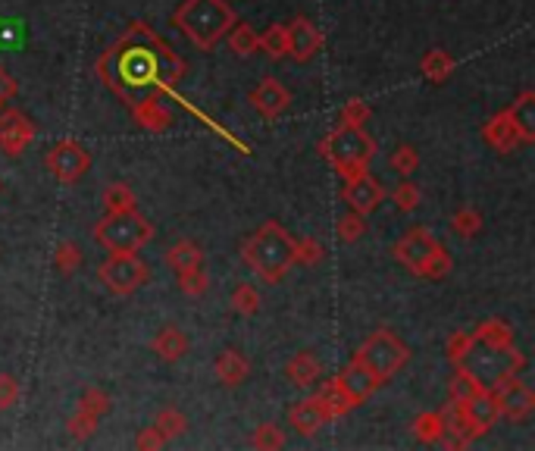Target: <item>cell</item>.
Returning <instances> with one entry per match:
<instances>
[{
  "instance_id": "obj_40",
  "label": "cell",
  "mask_w": 535,
  "mask_h": 451,
  "mask_svg": "<svg viewBox=\"0 0 535 451\" xmlns=\"http://www.w3.org/2000/svg\"><path fill=\"white\" fill-rule=\"evenodd\" d=\"M154 427L160 429L167 439H176V436H182L185 429H188V417H185L182 410H176V408H163V410H157Z\"/></svg>"
},
{
  "instance_id": "obj_34",
  "label": "cell",
  "mask_w": 535,
  "mask_h": 451,
  "mask_svg": "<svg viewBox=\"0 0 535 451\" xmlns=\"http://www.w3.org/2000/svg\"><path fill=\"white\" fill-rule=\"evenodd\" d=\"M388 167H392L401 179H411L416 169H420V150L413 145H398L388 154Z\"/></svg>"
},
{
  "instance_id": "obj_27",
  "label": "cell",
  "mask_w": 535,
  "mask_h": 451,
  "mask_svg": "<svg viewBox=\"0 0 535 451\" xmlns=\"http://www.w3.org/2000/svg\"><path fill=\"white\" fill-rule=\"evenodd\" d=\"M316 401H320V408L326 410L329 420H339V417H348L354 410L351 398L341 392V385L335 383V379H329V383H322V389L316 392Z\"/></svg>"
},
{
  "instance_id": "obj_33",
  "label": "cell",
  "mask_w": 535,
  "mask_h": 451,
  "mask_svg": "<svg viewBox=\"0 0 535 451\" xmlns=\"http://www.w3.org/2000/svg\"><path fill=\"white\" fill-rule=\"evenodd\" d=\"M226 41H229V50H232L235 57H250L257 50V32L250 23H235L232 29L226 32Z\"/></svg>"
},
{
  "instance_id": "obj_7",
  "label": "cell",
  "mask_w": 535,
  "mask_h": 451,
  "mask_svg": "<svg viewBox=\"0 0 535 451\" xmlns=\"http://www.w3.org/2000/svg\"><path fill=\"white\" fill-rule=\"evenodd\" d=\"M354 357L369 370V374L379 379V385H382V383L394 379L401 370L407 367V361H411V348L401 342L398 332H392V329H385V326H382V329L369 332L367 342L357 348Z\"/></svg>"
},
{
  "instance_id": "obj_14",
  "label": "cell",
  "mask_w": 535,
  "mask_h": 451,
  "mask_svg": "<svg viewBox=\"0 0 535 451\" xmlns=\"http://www.w3.org/2000/svg\"><path fill=\"white\" fill-rule=\"evenodd\" d=\"M250 107L263 116V120H279L288 107H292V91L279 82L276 76H263L260 85L250 91Z\"/></svg>"
},
{
  "instance_id": "obj_26",
  "label": "cell",
  "mask_w": 535,
  "mask_h": 451,
  "mask_svg": "<svg viewBox=\"0 0 535 451\" xmlns=\"http://www.w3.org/2000/svg\"><path fill=\"white\" fill-rule=\"evenodd\" d=\"M167 264L173 266L176 273L197 270V266H204L201 245H197V241H191V239H178L176 245L167 248Z\"/></svg>"
},
{
  "instance_id": "obj_20",
  "label": "cell",
  "mask_w": 535,
  "mask_h": 451,
  "mask_svg": "<svg viewBox=\"0 0 535 451\" xmlns=\"http://www.w3.org/2000/svg\"><path fill=\"white\" fill-rule=\"evenodd\" d=\"M288 420H292V429H297L301 436H313L322 429V423H329V417H326V410L320 408L316 395H310L288 408Z\"/></svg>"
},
{
  "instance_id": "obj_39",
  "label": "cell",
  "mask_w": 535,
  "mask_h": 451,
  "mask_svg": "<svg viewBox=\"0 0 535 451\" xmlns=\"http://www.w3.org/2000/svg\"><path fill=\"white\" fill-rule=\"evenodd\" d=\"M54 266L63 276H72V273L82 266V248L76 241H59L54 248Z\"/></svg>"
},
{
  "instance_id": "obj_47",
  "label": "cell",
  "mask_w": 535,
  "mask_h": 451,
  "mask_svg": "<svg viewBox=\"0 0 535 451\" xmlns=\"http://www.w3.org/2000/svg\"><path fill=\"white\" fill-rule=\"evenodd\" d=\"M470 348H473V332H460V329L451 332V338L445 345V355L451 361V367H460V361H464Z\"/></svg>"
},
{
  "instance_id": "obj_49",
  "label": "cell",
  "mask_w": 535,
  "mask_h": 451,
  "mask_svg": "<svg viewBox=\"0 0 535 451\" xmlns=\"http://www.w3.org/2000/svg\"><path fill=\"white\" fill-rule=\"evenodd\" d=\"M167 436L160 433V429L154 427V423H150V427H144L141 433L135 436V448H141V451H150V448H163L167 446Z\"/></svg>"
},
{
  "instance_id": "obj_11",
  "label": "cell",
  "mask_w": 535,
  "mask_h": 451,
  "mask_svg": "<svg viewBox=\"0 0 535 451\" xmlns=\"http://www.w3.org/2000/svg\"><path fill=\"white\" fill-rule=\"evenodd\" d=\"M488 389L498 395L501 401V420H511V423H523L532 417L535 410V392L530 385L520 379V374H507L501 376L494 385H488Z\"/></svg>"
},
{
  "instance_id": "obj_19",
  "label": "cell",
  "mask_w": 535,
  "mask_h": 451,
  "mask_svg": "<svg viewBox=\"0 0 535 451\" xmlns=\"http://www.w3.org/2000/svg\"><path fill=\"white\" fill-rule=\"evenodd\" d=\"M482 141H485L492 150H498V154H511V150H517L520 145H523L507 110H498V113L482 126Z\"/></svg>"
},
{
  "instance_id": "obj_4",
  "label": "cell",
  "mask_w": 535,
  "mask_h": 451,
  "mask_svg": "<svg viewBox=\"0 0 535 451\" xmlns=\"http://www.w3.org/2000/svg\"><path fill=\"white\" fill-rule=\"evenodd\" d=\"M392 257L404 266L407 273L426 279V283H441L454 270V260L448 248L429 232L426 226H413L392 245Z\"/></svg>"
},
{
  "instance_id": "obj_45",
  "label": "cell",
  "mask_w": 535,
  "mask_h": 451,
  "mask_svg": "<svg viewBox=\"0 0 535 451\" xmlns=\"http://www.w3.org/2000/svg\"><path fill=\"white\" fill-rule=\"evenodd\" d=\"M367 120H369V104L367 101L351 97V101L341 104V110H339L341 126H367Z\"/></svg>"
},
{
  "instance_id": "obj_32",
  "label": "cell",
  "mask_w": 535,
  "mask_h": 451,
  "mask_svg": "<svg viewBox=\"0 0 535 451\" xmlns=\"http://www.w3.org/2000/svg\"><path fill=\"white\" fill-rule=\"evenodd\" d=\"M101 204H104V213H122V211H135L138 198L125 182H113V185L104 188Z\"/></svg>"
},
{
  "instance_id": "obj_48",
  "label": "cell",
  "mask_w": 535,
  "mask_h": 451,
  "mask_svg": "<svg viewBox=\"0 0 535 451\" xmlns=\"http://www.w3.org/2000/svg\"><path fill=\"white\" fill-rule=\"evenodd\" d=\"M19 395H23V389H19L16 376L0 374V410L16 408V404H19Z\"/></svg>"
},
{
  "instance_id": "obj_16",
  "label": "cell",
  "mask_w": 535,
  "mask_h": 451,
  "mask_svg": "<svg viewBox=\"0 0 535 451\" xmlns=\"http://www.w3.org/2000/svg\"><path fill=\"white\" fill-rule=\"evenodd\" d=\"M131 120L138 122V126L144 129V132H169L176 122L173 110L167 107V101H163L160 95L154 97H144V101H138L135 107L129 110Z\"/></svg>"
},
{
  "instance_id": "obj_42",
  "label": "cell",
  "mask_w": 535,
  "mask_h": 451,
  "mask_svg": "<svg viewBox=\"0 0 535 451\" xmlns=\"http://www.w3.org/2000/svg\"><path fill=\"white\" fill-rule=\"evenodd\" d=\"M335 232H339V239L345 241V245H354V241H360L363 235H367V217H360L357 211H348L345 217L339 220Z\"/></svg>"
},
{
  "instance_id": "obj_17",
  "label": "cell",
  "mask_w": 535,
  "mask_h": 451,
  "mask_svg": "<svg viewBox=\"0 0 535 451\" xmlns=\"http://www.w3.org/2000/svg\"><path fill=\"white\" fill-rule=\"evenodd\" d=\"M460 408H464L467 420L473 423V429H476V436H479V439L494 427V423L501 420V401H498V395H494L492 389H482L479 395L470 398L467 404H460Z\"/></svg>"
},
{
  "instance_id": "obj_3",
  "label": "cell",
  "mask_w": 535,
  "mask_h": 451,
  "mask_svg": "<svg viewBox=\"0 0 535 451\" xmlns=\"http://www.w3.org/2000/svg\"><path fill=\"white\" fill-rule=\"evenodd\" d=\"M238 23L226 0H182L173 13V25L197 50H213Z\"/></svg>"
},
{
  "instance_id": "obj_46",
  "label": "cell",
  "mask_w": 535,
  "mask_h": 451,
  "mask_svg": "<svg viewBox=\"0 0 535 451\" xmlns=\"http://www.w3.org/2000/svg\"><path fill=\"white\" fill-rule=\"evenodd\" d=\"M392 201H394V207H398L401 213H411V211L420 207V188H416L411 179H401L398 185H394V192H392Z\"/></svg>"
},
{
  "instance_id": "obj_10",
  "label": "cell",
  "mask_w": 535,
  "mask_h": 451,
  "mask_svg": "<svg viewBox=\"0 0 535 451\" xmlns=\"http://www.w3.org/2000/svg\"><path fill=\"white\" fill-rule=\"evenodd\" d=\"M44 167H48V173L54 176L57 182L72 185V182H78L91 169V154H88V148L78 145V141L63 139L44 154Z\"/></svg>"
},
{
  "instance_id": "obj_2",
  "label": "cell",
  "mask_w": 535,
  "mask_h": 451,
  "mask_svg": "<svg viewBox=\"0 0 535 451\" xmlns=\"http://www.w3.org/2000/svg\"><path fill=\"white\" fill-rule=\"evenodd\" d=\"M241 260L263 279V283H279L295 266V235L279 220H263L254 232L244 239Z\"/></svg>"
},
{
  "instance_id": "obj_36",
  "label": "cell",
  "mask_w": 535,
  "mask_h": 451,
  "mask_svg": "<svg viewBox=\"0 0 535 451\" xmlns=\"http://www.w3.org/2000/svg\"><path fill=\"white\" fill-rule=\"evenodd\" d=\"M286 446V433H282L279 423H260L250 436V448H260V451H279Z\"/></svg>"
},
{
  "instance_id": "obj_37",
  "label": "cell",
  "mask_w": 535,
  "mask_h": 451,
  "mask_svg": "<svg viewBox=\"0 0 535 451\" xmlns=\"http://www.w3.org/2000/svg\"><path fill=\"white\" fill-rule=\"evenodd\" d=\"M451 229L458 239H476L482 232V213L476 207H460L451 217Z\"/></svg>"
},
{
  "instance_id": "obj_22",
  "label": "cell",
  "mask_w": 535,
  "mask_h": 451,
  "mask_svg": "<svg viewBox=\"0 0 535 451\" xmlns=\"http://www.w3.org/2000/svg\"><path fill=\"white\" fill-rule=\"evenodd\" d=\"M150 348H154V355L160 357V361L176 364L191 351V338L185 336L178 326H163V329L150 338Z\"/></svg>"
},
{
  "instance_id": "obj_21",
  "label": "cell",
  "mask_w": 535,
  "mask_h": 451,
  "mask_svg": "<svg viewBox=\"0 0 535 451\" xmlns=\"http://www.w3.org/2000/svg\"><path fill=\"white\" fill-rule=\"evenodd\" d=\"M213 370H216V379H220L226 389H235V385L248 383L250 361L238 348H222L220 355H216V361H213Z\"/></svg>"
},
{
  "instance_id": "obj_9",
  "label": "cell",
  "mask_w": 535,
  "mask_h": 451,
  "mask_svg": "<svg viewBox=\"0 0 535 451\" xmlns=\"http://www.w3.org/2000/svg\"><path fill=\"white\" fill-rule=\"evenodd\" d=\"M97 276H101L104 289L113 295H135L138 289L150 283V266L138 254H110L97 266Z\"/></svg>"
},
{
  "instance_id": "obj_24",
  "label": "cell",
  "mask_w": 535,
  "mask_h": 451,
  "mask_svg": "<svg viewBox=\"0 0 535 451\" xmlns=\"http://www.w3.org/2000/svg\"><path fill=\"white\" fill-rule=\"evenodd\" d=\"M286 376L292 379V385L297 389H310L322 379V364L313 351H297L292 361L286 364Z\"/></svg>"
},
{
  "instance_id": "obj_28",
  "label": "cell",
  "mask_w": 535,
  "mask_h": 451,
  "mask_svg": "<svg viewBox=\"0 0 535 451\" xmlns=\"http://www.w3.org/2000/svg\"><path fill=\"white\" fill-rule=\"evenodd\" d=\"M416 442L422 446H439V439L445 436V420H441V410H420L411 423Z\"/></svg>"
},
{
  "instance_id": "obj_44",
  "label": "cell",
  "mask_w": 535,
  "mask_h": 451,
  "mask_svg": "<svg viewBox=\"0 0 535 451\" xmlns=\"http://www.w3.org/2000/svg\"><path fill=\"white\" fill-rule=\"evenodd\" d=\"M78 408L88 410V414H95L97 420L101 417L110 414V408H113V401H110V395L104 389H85L82 398H78Z\"/></svg>"
},
{
  "instance_id": "obj_13",
  "label": "cell",
  "mask_w": 535,
  "mask_h": 451,
  "mask_svg": "<svg viewBox=\"0 0 535 451\" xmlns=\"http://www.w3.org/2000/svg\"><path fill=\"white\" fill-rule=\"evenodd\" d=\"M341 201H345L351 211L360 213V217H369V213L379 211V204L385 201V188H382V182L376 179L373 173H360V176L345 179V185H341Z\"/></svg>"
},
{
  "instance_id": "obj_12",
  "label": "cell",
  "mask_w": 535,
  "mask_h": 451,
  "mask_svg": "<svg viewBox=\"0 0 535 451\" xmlns=\"http://www.w3.org/2000/svg\"><path fill=\"white\" fill-rule=\"evenodd\" d=\"M35 141V122L16 107H0V150L10 157H23Z\"/></svg>"
},
{
  "instance_id": "obj_23",
  "label": "cell",
  "mask_w": 535,
  "mask_h": 451,
  "mask_svg": "<svg viewBox=\"0 0 535 451\" xmlns=\"http://www.w3.org/2000/svg\"><path fill=\"white\" fill-rule=\"evenodd\" d=\"M507 113H511L513 126H517L520 141L535 145V91H520L511 107H507Z\"/></svg>"
},
{
  "instance_id": "obj_30",
  "label": "cell",
  "mask_w": 535,
  "mask_h": 451,
  "mask_svg": "<svg viewBox=\"0 0 535 451\" xmlns=\"http://www.w3.org/2000/svg\"><path fill=\"white\" fill-rule=\"evenodd\" d=\"M482 389H488V385H482L479 379H476V376L470 374V370L454 367V376H451V383H448V401L467 404L470 398L479 395Z\"/></svg>"
},
{
  "instance_id": "obj_15",
  "label": "cell",
  "mask_w": 535,
  "mask_h": 451,
  "mask_svg": "<svg viewBox=\"0 0 535 451\" xmlns=\"http://www.w3.org/2000/svg\"><path fill=\"white\" fill-rule=\"evenodd\" d=\"M322 50V32L307 16H295L288 23V57L295 63H310Z\"/></svg>"
},
{
  "instance_id": "obj_38",
  "label": "cell",
  "mask_w": 535,
  "mask_h": 451,
  "mask_svg": "<svg viewBox=\"0 0 535 451\" xmlns=\"http://www.w3.org/2000/svg\"><path fill=\"white\" fill-rule=\"evenodd\" d=\"M326 257V248L320 239H295V264L297 266H320Z\"/></svg>"
},
{
  "instance_id": "obj_5",
  "label": "cell",
  "mask_w": 535,
  "mask_h": 451,
  "mask_svg": "<svg viewBox=\"0 0 535 451\" xmlns=\"http://www.w3.org/2000/svg\"><path fill=\"white\" fill-rule=\"evenodd\" d=\"M316 150L341 179H351V176L369 173V163L376 157V141L363 126H341L339 122L322 135Z\"/></svg>"
},
{
  "instance_id": "obj_29",
  "label": "cell",
  "mask_w": 535,
  "mask_h": 451,
  "mask_svg": "<svg viewBox=\"0 0 535 451\" xmlns=\"http://www.w3.org/2000/svg\"><path fill=\"white\" fill-rule=\"evenodd\" d=\"M473 338H476V342L494 345V348H511V345H513V326L504 323L501 317L482 320V323L476 326Z\"/></svg>"
},
{
  "instance_id": "obj_1",
  "label": "cell",
  "mask_w": 535,
  "mask_h": 451,
  "mask_svg": "<svg viewBox=\"0 0 535 451\" xmlns=\"http://www.w3.org/2000/svg\"><path fill=\"white\" fill-rule=\"evenodd\" d=\"M97 76L131 110L144 97L173 95L188 76V63L148 23H131L97 57Z\"/></svg>"
},
{
  "instance_id": "obj_41",
  "label": "cell",
  "mask_w": 535,
  "mask_h": 451,
  "mask_svg": "<svg viewBox=\"0 0 535 451\" xmlns=\"http://www.w3.org/2000/svg\"><path fill=\"white\" fill-rule=\"evenodd\" d=\"M97 423H101V420H97L95 414L76 408V414H72L69 423H66V429H69V439H76V442L91 439V436H95V429H97Z\"/></svg>"
},
{
  "instance_id": "obj_8",
  "label": "cell",
  "mask_w": 535,
  "mask_h": 451,
  "mask_svg": "<svg viewBox=\"0 0 535 451\" xmlns=\"http://www.w3.org/2000/svg\"><path fill=\"white\" fill-rule=\"evenodd\" d=\"M460 367L470 370L482 385H494L501 376L520 374V370L526 367V357H523V351H517L513 345L511 348H494V345L476 342L473 338V348L467 351V357L460 361Z\"/></svg>"
},
{
  "instance_id": "obj_25",
  "label": "cell",
  "mask_w": 535,
  "mask_h": 451,
  "mask_svg": "<svg viewBox=\"0 0 535 451\" xmlns=\"http://www.w3.org/2000/svg\"><path fill=\"white\" fill-rule=\"evenodd\" d=\"M454 57L448 54L445 48H429L426 54H422V60H420V73L426 82H432V85H445L448 78H451L454 73Z\"/></svg>"
},
{
  "instance_id": "obj_18",
  "label": "cell",
  "mask_w": 535,
  "mask_h": 451,
  "mask_svg": "<svg viewBox=\"0 0 535 451\" xmlns=\"http://www.w3.org/2000/svg\"><path fill=\"white\" fill-rule=\"evenodd\" d=\"M335 383H339L341 392H345V395L351 398L354 408H360V404L367 401V398L373 395L376 389H379V379L369 374V370L363 367V364L357 361V357H354L351 364H348L345 370H341L339 376H335Z\"/></svg>"
},
{
  "instance_id": "obj_35",
  "label": "cell",
  "mask_w": 535,
  "mask_h": 451,
  "mask_svg": "<svg viewBox=\"0 0 535 451\" xmlns=\"http://www.w3.org/2000/svg\"><path fill=\"white\" fill-rule=\"evenodd\" d=\"M229 304H232V311L241 313V317H254V313L260 311V292H257L250 283H238L232 289Z\"/></svg>"
},
{
  "instance_id": "obj_6",
  "label": "cell",
  "mask_w": 535,
  "mask_h": 451,
  "mask_svg": "<svg viewBox=\"0 0 535 451\" xmlns=\"http://www.w3.org/2000/svg\"><path fill=\"white\" fill-rule=\"evenodd\" d=\"M154 239V226L135 211L104 213V220L95 223V241L107 254H138Z\"/></svg>"
},
{
  "instance_id": "obj_43",
  "label": "cell",
  "mask_w": 535,
  "mask_h": 451,
  "mask_svg": "<svg viewBox=\"0 0 535 451\" xmlns=\"http://www.w3.org/2000/svg\"><path fill=\"white\" fill-rule=\"evenodd\" d=\"M176 276H178V292H185L188 298H201L204 292L210 289V276L204 273V266H197V270L176 273Z\"/></svg>"
},
{
  "instance_id": "obj_31",
  "label": "cell",
  "mask_w": 535,
  "mask_h": 451,
  "mask_svg": "<svg viewBox=\"0 0 535 451\" xmlns=\"http://www.w3.org/2000/svg\"><path fill=\"white\" fill-rule=\"evenodd\" d=\"M257 50H263L269 60H286L288 57V25L273 23L263 35H257Z\"/></svg>"
},
{
  "instance_id": "obj_50",
  "label": "cell",
  "mask_w": 535,
  "mask_h": 451,
  "mask_svg": "<svg viewBox=\"0 0 535 451\" xmlns=\"http://www.w3.org/2000/svg\"><path fill=\"white\" fill-rule=\"evenodd\" d=\"M16 95H19V82H16V76H13L10 69L0 67V107H6V104H10Z\"/></svg>"
}]
</instances>
